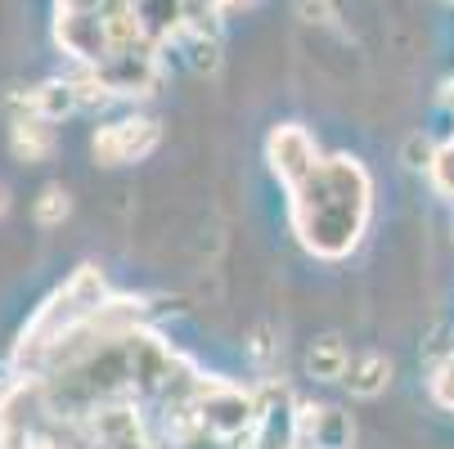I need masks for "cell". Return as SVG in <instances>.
Returning a JSON list of instances; mask_svg holds the SVG:
<instances>
[{"label": "cell", "instance_id": "3957f363", "mask_svg": "<svg viewBox=\"0 0 454 449\" xmlns=\"http://www.w3.org/2000/svg\"><path fill=\"white\" fill-rule=\"evenodd\" d=\"M266 158H270L275 175H279L288 189H297V184L319 166L315 140L301 131V126H279V131H270V140H266Z\"/></svg>", "mask_w": 454, "mask_h": 449}, {"label": "cell", "instance_id": "52a82bcc", "mask_svg": "<svg viewBox=\"0 0 454 449\" xmlns=\"http://www.w3.org/2000/svg\"><path fill=\"white\" fill-rule=\"evenodd\" d=\"M36 225H63V221H68V212H73V198H68V189H63V184H45L41 189V194H36Z\"/></svg>", "mask_w": 454, "mask_h": 449}, {"label": "cell", "instance_id": "277c9868", "mask_svg": "<svg viewBox=\"0 0 454 449\" xmlns=\"http://www.w3.org/2000/svg\"><path fill=\"white\" fill-rule=\"evenodd\" d=\"M347 391L356 400H378L387 387H392V360L382 351H364V355H351V368H347Z\"/></svg>", "mask_w": 454, "mask_h": 449}, {"label": "cell", "instance_id": "6da1fadb", "mask_svg": "<svg viewBox=\"0 0 454 449\" xmlns=\"http://www.w3.org/2000/svg\"><path fill=\"white\" fill-rule=\"evenodd\" d=\"M297 189L319 194V207L310 203V216H297V229L310 243V252H324V256L347 252L360 238V225L369 212V180L360 175V166L347 158H333L329 166L319 162Z\"/></svg>", "mask_w": 454, "mask_h": 449}, {"label": "cell", "instance_id": "7a4b0ae2", "mask_svg": "<svg viewBox=\"0 0 454 449\" xmlns=\"http://www.w3.org/2000/svg\"><path fill=\"white\" fill-rule=\"evenodd\" d=\"M162 131L153 117H126V121H113V126H99L95 140H90V153L99 166H121V162H140L158 149Z\"/></svg>", "mask_w": 454, "mask_h": 449}, {"label": "cell", "instance_id": "30bf717a", "mask_svg": "<svg viewBox=\"0 0 454 449\" xmlns=\"http://www.w3.org/2000/svg\"><path fill=\"white\" fill-rule=\"evenodd\" d=\"M10 212V194H5V189H0V216H5Z\"/></svg>", "mask_w": 454, "mask_h": 449}, {"label": "cell", "instance_id": "9c48e42d", "mask_svg": "<svg viewBox=\"0 0 454 449\" xmlns=\"http://www.w3.org/2000/svg\"><path fill=\"white\" fill-rule=\"evenodd\" d=\"M297 14L306 23H333L338 10H333V0H297Z\"/></svg>", "mask_w": 454, "mask_h": 449}, {"label": "cell", "instance_id": "5b68a950", "mask_svg": "<svg viewBox=\"0 0 454 449\" xmlns=\"http://www.w3.org/2000/svg\"><path fill=\"white\" fill-rule=\"evenodd\" d=\"M10 149L19 162H45L54 153V126L41 117H14L10 126Z\"/></svg>", "mask_w": 454, "mask_h": 449}, {"label": "cell", "instance_id": "8992f818", "mask_svg": "<svg viewBox=\"0 0 454 449\" xmlns=\"http://www.w3.org/2000/svg\"><path fill=\"white\" fill-rule=\"evenodd\" d=\"M347 368H351V351H347V342L338 333L310 342V351H306V377H315V382H342Z\"/></svg>", "mask_w": 454, "mask_h": 449}, {"label": "cell", "instance_id": "ba28073f", "mask_svg": "<svg viewBox=\"0 0 454 449\" xmlns=\"http://www.w3.org/2000/svg\"><path fill=\"white\" fill-rule=\"evenodd\" d=\"M247 355H252L256 368H270V364L279 360V342H275V329H270V324H256V329H252V337H247Z\"/></svg>", "mask_w": 454, "mask_h": 449}]
</instances>
